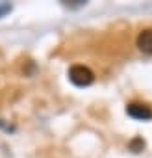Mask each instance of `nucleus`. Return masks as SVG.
I'll use <instances>...</instances> for the list:
<instances>
[{
	"mask_svg": "<svg viewBox=\"0 0 152 158\" xmlns=\"http://www.w3.org/2000/svg\"><path fill=\"white\" fill-rule=\"evenodd\" d=\"M69 78H70V82L74 86H80V88H86V86L95 82L93 71L89 67H86V65H72L69 69Z\"/></svg>",
	"mask_w": 152,
	"mask_h": 158,
	"instance_id": "obj_1",
	"label": "nucleus"
},
{
	"mask_svg": "<svg viewBox=\"0 0 152 158\" xmlns=\"http://www.w3.org/2000/svg\"><path fill=\"white\" fill-rule=\"evenodd\" d=\"M126 114L134 119H139V121H148L152 119V110L145 104H139V102H132L126 106Z\"/></svg>",
	"mask_w": 152,
	"mask_h": 158,
	"instance_id": "obj_2",
	"label": "nucleus"
},
{
	"mask_svg": "<svg viewBox=\"0 0 152 158\" xmlns=\"http://www.w3.org/2000/svg\"><path fill=\"white\" fill-rule=\"evenodd\" d=\"M137 48L141 52L152 56V28H146L137 35Z\"/></svg>",
	"mask_w": 152,
	"mask_h": 158,
	"instance_id": "obj_3",
	"label": "nucleus"
},
{
	"mask_svg": "<svg viewBox=\"0 0 152 158\" xmlns=\"http://www.w3.org/2000/svg\"><path fill=\"white\" fill-rule=\"evenodd\" d=\"M143 147H145V141H143L141 138H135V139L130 143V149H132V151H135V152L143 151Z\"/></svg>",
	"mask_w": 152,
	"mask_h": 158,
	"instance_id": "obj_4",
	"label": "nucleus"
}]
</instances>
